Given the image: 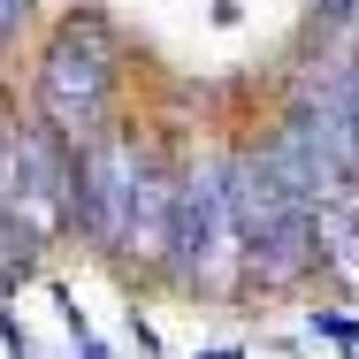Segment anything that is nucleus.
<instances>
[{"label":"nucleus","mask_w":359,"mask_h":359,"mask_svg":"<svg viewBox=\"0 0 359 359\" xmlns=\"http://www.w3.org/2000/svg\"><path fill=\"white\" fill-rule=\"evenodd\" d=\"M107 84H115L107 31L84 15V23H69V31L46 46V69H39L46 130H62L69 145H92V138H100V115H107Z\"/></svg>","instance_id":"nucleus-3"},{"label":"nucleus","mask_w":359,"mask_h":359,"mask_svg":"<svg viewBox=\"0 0 359 359\" xmlns=\"http://www.w3.org/2000/svg\"><path fill=\"white\" fill-rule=\"evenodd\" d=\"M176 245H184V268L199 283H229L237 252H245V229H237V184L207 168L176 191Z\"/></svg>","instance_id":"nucleus-4"},{"label":"nucleus","mask_w":359,"mask_h":359,"mask_svg":"<svg viewBox=\"0 0 359 359\" xmlns=\"http://www.w3.org/2000/svg\"><path fill=\"white\" fill-rule=\"evenodd\" d=\"M0 215L15 237H54L76 215V153L62 130H15L0 153Z\"/></svg>","instance_id":"nucleus-2"},{"label":"nucleus","mask_w":359,"mask_h":359,"mask_svg":"<svg viewBox=\"0 0 359 359\" xmlns=\"http://www.w3.org/2000/svg\"><path fill=\"white\" fill-rule=\"evenodd\" d=\"M237 184V229H245V260H260V276H298L313 260V199L306 184L290 176V161L268 145L260 161H237L229 168Z\"/></svg>","instance_id":"nucleus-1"},{"label":"nucleus","mask_w":359,"mask_h":359,"mask_svg":"<svg viewBox=\"0 0 359 359\" xmlns=\"http://www.w3.org/2000/svg\"><path fill=\"white\" fill-rule=\"evenodd\" d=\"M23 8H31V0H0V31H8V23H23Z\"/></svg>","instance_id":"nucleus-5"}]
</instances>
